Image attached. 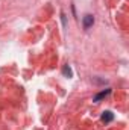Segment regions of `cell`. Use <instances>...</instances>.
Segmentation results:
<instances>
[{"instance_id":"cell-1","label":"cell","mask_w":129,"mask_h":130,"mask_svg":"<svg viewBox=\"0 0 129 130\" xmlns=\"http://www.w3.org/2000/svg\"><path fill=\"white\" fill-rule=\"evenodd\" d=\"M94 24V17L93 15H85L84 17V20H82V26H84V29H90L91 26Z\"/></svg>"},{"instance_id":"cell-2","label":"cell","mask_w":129,"mask_h":130,"mask_svg":"<svg viewBox=\"0 0 129 130\" xmlns=\"http://www.w3.org/2000/svg\"><path fill=\"white\" fill-rule=\"evenodd\" d=\"M114 120V113L111 112V110H105L103 113H102V121L103 123H111Z\"/></svg>"},{"instance_id":"cell-4","label":"cell","mask_w":129,"mask_h":130,"mask_svg":"<svg viewBox=\"0 0 129 130\" xmlns=\"http://www.w3.org/2000/svg\"><path fill=\"white\" fill-rule=\"evenodd\" d=\"M62 71H64L65 76H68V77H71V76H73V73H71V70H70V67H68V65H65Z\"/></svg>"},{"instance_id":"cell-3","label":"cell","mask_w":129,"mask_h":130,"mask_svg":"<svg viewBox=\"0 0 129 130\" xmlns=\"http://www.w3.org/2000/svg\"><path fill=\"white\" fill-rule=\"evenodd\" d=\"M109 92H111V89H109V88H108V89H105V91H100L99 94H96V95H94V101H96V103H97V101H100L102 98L106 97Z\"/></svg>"}]
</instances>
